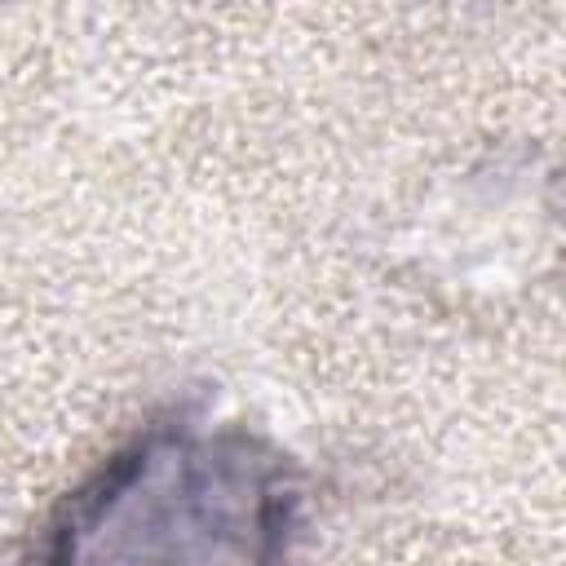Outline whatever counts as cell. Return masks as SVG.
I'll return each instance as SVG.
<instances>
[{
    "mask_svg": "<svg viewBox=\"0 0 566 566\" xmlns=\"http://www.w3.org/2000/svg\"><path fill=\"white\" fill-rule=\"evenodd\" d=\"M301 504V473L274 442L168 416L62 500L35 566H279Z\"/></svg>",
    "mask_w": 566,
    "mask_h": 566,
    "instance_id": "cell-1",
    "label": "cell"
}]
</instances>
